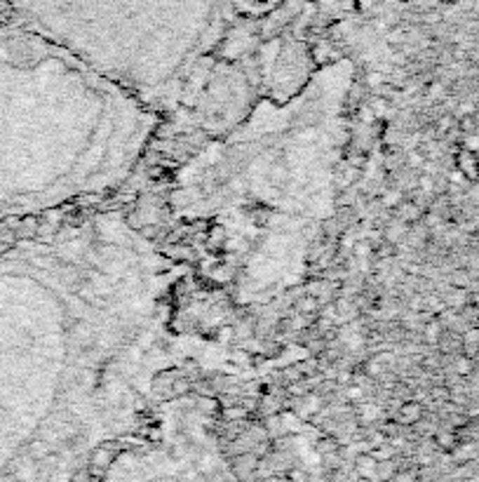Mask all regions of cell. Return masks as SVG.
Wrapping results in <instances>:
<instances>
[{"mask_svg": "<svg viewBox=\"0 0 479 482\" xmlns=\"http://www.w3.org/2000/svg\"><path fill=\"white\" fill-rule=\"evenodd\" d=\"M12 12L26 22L47 26V29H64L69 22L80 17H97L101 12L109 15L141 17V15H200L212 10L214 0H5Z\"/></svg>", "mask_w": 479, "mask_h": 482, "instance_id": "6da1fadb", "label": "cell"}, {"mask_svg": "<svg viewBox=\"0 0 479 482\" xmlns=\"http://www.w3.org/2000/svg\"><path fill=\"white\" fill-rule=\"evenodd\" d=\"M116 454H118V445L116 443H106V445H101L97 447V450L92 452V457H90V466H87V471H90V475L94 480H101L104 478V473L109 471V466L113 464V459H116Z\"/></svg>", "mask_w": 479, "mask_h": 482, "instance_id": "7a4b0ae2", "label": "cell"}, {"mask_svg": "<svg viewBox=\"0 0 479 482\" xmlns=\"http://www.w3.org/2000/svg\"><path fill=\"white\" fill-rule=\"evenodd\" d=\"M231 468H233V473L238 475V478L247 480V478H252L256 471H259V457H256L254 452H240V454H235V457H233Z\"/></svg>", "mask_w": 479, "mask_h": 482, "instance_id": "3957f363", "label": "cell"}, {"mask_svg": "<svg viewBox=\"0 0 479 482\" xmlns=\"http://www.w3.org/2000/svg\"><path fill=\"white\" fill-rule=\"evenodd\" d=\"M456 165H458V172H461L468 182H479V158H477V153H472L468 149H461L456 153Z\"/></svg>", "mask_w": 479, "mask_h": 482, "instance_id": "277c9868", "label": "cell"}, {"mask_svg": "<svg viewBox=\"0 0 479 482\" xmlns=\"http://www.w3.org/2000/svg\"><path fill=\"white\" fill-rule=\"evenodd\" d=\"M397 214H400V222L404 224H416L423 219V207L416 200H402L400 207H397Z\"/></svg>", "mask_w": 479, "mask_h": 482, "instance_id": "5b68a950", "label": "cell"}, {"mask_svg": "<svg viewBox=\"0 0 479 482\" xmlns=\"http://www.w3.org/2000/svg\"><path fill=\"white\" fill-rule=\"evenodd\" d=\"M376 466H379V459L374 454H360L355 459V473L360 475L362 480H371L376 478Z\"/></svg>", "mask_w": 479, "mask_h": 482, "instance_id": "8992f818", "label": "cell"}, {"mask_svg": "<svg viewBox=\"0 0 479 482\" xmlns=\"http://www.w3.org/2000/svg\"><path fill=\"white\" fill-rule=\"evenodd\" d=\"M461 348L465 356L477 358L479 356V327H470L468 332L461 337Z\"/></svg>", "mask_w": 479, "mask_h": 482, "instance_id": "52a82bcc", "label": "cell"}, {"mask_svg": "<svg viewBox=\"0 0 479 482\" xmlns=\"http://www.w3.org/2000/svg\"><path fill=\"white\" fill-rule=\"evenodd\" d=\"M423 407L418 405V403H414V400H409V403H404L402 407H400V419L402 424H418V421L423 419Z\"/></svg>", "mask_w": 479, "mask_h": 482, "instance_id": "ba28073f", "label": "cell"}, {"mask_svg": "<svg viewBox=\"0 0 479 482\" xmlns=\"http://www.w3.org/2000/svg\"><path fill=\"white\" fill-rule=\"evenodd\" d=\"M174 379H177V372H165V374H158V377L153 379V391L158 393V396H174L172 393V384Z\"/></svg>", "mask_w": 479, "mask_h": 482, "instance_id": "9c48e42d", "label": "cell"}, {"mask_svg": "<svg viewBox=\"0 0 479 482\" xmlns=\"http://www.w3.org/2000/svg\"><path fill=\"white\" fill-rule=\"evenodd\" d=\"M397 471H400V468H397L395 461L383 459V461H379V466H376V478H379L381 482H390V480H395Z\"/></svg>", "mask_w": 479, "mask_h": 482, "instance_id": "30bf717a", "label": "cell"}, {"mask_svg": "<svg viewBox=\"0 0 479 482\" xmlns=\"http://www.w3.org/2000/svg\"><path fill=\"white\" fill-rule=\"evenodd\" d=\"M442 334H444V327L440 320H428V325H425V341L428 344H437L442 339Z\"/></svg>", "mask_w": 479, "mask_h": 482, "instance_id": "8fae6325", "label": "cell"}, {"mask_svg": "<svg viewBox=\"0 0 479 482\" xmlns=\"http://www.w3.org/2000/svg\"><path fill=\"white\" fill-rule=\"evenodd\" d=\"M221 417H224L226 421H231V424H235V421H242V419H247L249 417V412L242 407L240 403H235L231 407H226L224 412H221Z\"/></svg>", "mask_w": 479, "mask_h": 482, "instance_id": "7c38bea8", "label": "cell"}, {"mask_svg": "<svg viewBox=\"0 0 479 482\" xmlns=\"http://www.w3.org/2000/svg\"><path fill=\"white\" fill-rule=\"evenodd\" d=\"M167 254H170L172 259H179V261H193L195 259V252L191 250L188 245H172L170 250H167Z\"/></svg>", "mask_w": 479, "mask_h": 482, "instance_id": "4fadbf2b", "label": "cell"}, {"mask_svg": "<svg viewBox=\"0 0 479 482\" xmlns=\"http://www.w3.org/2000/svg\"><path fill=\"white\" fill-rule=\"evenodd\" d=\"M454 367H456V372L461 374V377H470L472 372H475V358H470V356H458L456 358V363H454Z\"/></svg>", "mask_w": 479, "mask_h": 482, "instance_id": "5bb4252c", "label": "cell"}, {"mask_svg": "<svg viewBox=\"0 0 479 482\" xmlns=\"http://www.w3.org/2000/svg\"><path fill=\"white\" fill-rule=\"evenodd\" d=\"M435 443H437V447H442V450H454V447L458 445V438H456V433L442 431V433L435 435Z\"/></svg>", "mask_w": 479, "mask_h": 482, "instance_id": "9a60e30c", "label": "cell"}, {"mask_svg": "<svg viewBox=\"0 0 479 482\" xmlns=\"http://www.w3.org/2000/svg\"><path fill=\"white\" fill-rule=\"evenodd\" d=\"M317 309H320V301H317L315 297H306L299 304V313H301V316H310V313H317Z\"/></svg>", "mask_w": 479, "mask_h": 482, "instance_id": "2e32d148", "label": "cell"}, {"mask_svg": "<svg viewBox=\"0 0 479 482\" xmlns=\"http://www.w3.org/2000/svg\"><path fill=\"white\" fill-rule=\"evenodd\" d=\"M364 372H367V377H369V379H371V377L379 379L381 374L386 372V370H383V363H381V360H379V358H374V360H369V363L364 365Z\"/></svg>", "mask_w": 479, "mask_h": 482, "instance_id": "e0dca14e", "label": "cell"}, {"mask_svg": "<svg viewBox=\"0 0 479 482\" xmlns=\"http://www.w3.org/2000/svg\"><path fill=\"white\" fill-rule=\"evenodd\" d=\"M364 83H367V87H371V90H374V87L386 85L388 80H386V76H383L381 71H371V73H367V76H364Z\"/></svg>", "mask_w": 479, "mask_h": 482, "instance_id": "ac0fdd59", "label": "cell"}, {"mask_svg": "<svg viewBox=\"0 0 479 482\" xmlns=\"http://www.w3.org/2000/svg\"><path fill=\"white\" fill-rule=\"evenodd\" d=\"M191 391H193V384L188 379H174V384H172L174 396H186V393H191Z\"/></svg>", "mask_w": 479, "mask_h": 482, "instance_id": "d6986e66", "label": "cell"}, {"mask_svg": "<svg viewBox=\"0 0 479 482\" xmlns=\"http://www.w3.org/2000/svg\"><path fill=\"white\" fill-rule=\"evenodd\" d=\"M402 200H404V196H402L400 191H388L386 196H383V200H381V203L386 205V207H395V210H397V207H400V203H402Z\"/></svg>", "mask_w": 479, "mask_h": 482, "instance_id": "ffe728a7", "label": "cell"}, {"mask_svg": "<svg viewBox=\"0 0 479 482\" xmlns=\"http://www.w3.org/2000/svg\"><path fill=\"white\" fill-rule=\"evenodd\" d=\"M463 149H468L472 153H479V132H470V135H465Z\"/></svg>", "mask_w": 479, "mask_h": 482, "instance_id": "44dd1931", "label": "cell"}, {"mask_svg": "<svg viewBox=\"0 0 479 482\" xmlns=\"http://www.w3.org/2000/svg\"><path fill=\"white\" fill-rule=\"evenodd\" d=\"M317 452L325 457V454L339 452V445H336V440H320V443H317Z\"/></svg>", "mask_w": 479, "mask_h": 482, "instance_id": "7402d4cb", "label": "cell"}, {"mask_svg": "<svg viewBox=\"0 0 479 482\" xmlns=\"http://www.w3.org/2000/svg\"><path fill=\"white\" fill-rule=\"evenodd\" d=\"M357 116H360L362 123H374L376 120V113L371 106H360V109H357Z\"/></svg>", "mask_w": 479, "mask_h": 482, "instance_id": "603a6c76", "label": "cell"}, {"mask_svg": "<svg viewBox=\"0 0 479 482\" xmlns=\"http://www.w3.org/2000/svg\"><path fill=\"white\" fill-rule=\"evenodd\" d=\"M428 163V158L423 156L421 151H414V153H409V167H421Z\"/></svg>", "mask_w": 479, "mask_h": 482, "instance_id": "cb8c5ba5", "label": "cell"}, {"mask_svg": "<svg viewBox=\"0 0 479 482\" xmlns=\"http://www.w3.org/2000/svg\"><path fill=\"white\" fill-rule=\"evenodd\" d=\"M418 184H421V191L423 193H430V191L435 189V179L433 177H425V174H423V177H418Z\"/></svg>", "mask_w": 479, "mask_h": 482, "instance_id": "d4e9b609", "label": "cell"}, {"mask_svg": "<svg viewBox=\"0 0 479 482\" xmlns=\"http://www.w3.org/2000/svg\"><path fill=\"white\" fill-rule=\"evenodd\" d=\"M454 125H456V120L451 118V116H447V118H440V123H437V127H440V132H442V135H444V132H449V130H451V127H454Z\"/></svg>", "mask_w": 479, "mask_h": 482, "instance_id": "484cf974", "label": "cell"}, {"mask_svg": "<svg viewBox=\"0 0 479 482\" xmlns=\"http://www.w3.org/2000/svg\"><path fill=\"white\" fill-rule=\"evenodd\" d=\"M327 50H329V48H327L325 43H322V45H317V50H315V52H317V55H315V57H317V62H327V59H329Z\"/></svg>", "mask_w": 479, "mask_h": 482, "instance_id": "4316f807", "label": "cell"}, {"mask_svg": "<svg viewBox=\"0 0 479 482\" xmlns=\"http://www.w3.org/2000/svg\"><path fill=\"white\" fill-rule=\"evenodd\" d=\"M362 396H364V393H362L360 386H350V388H348V398H350V400H360Z\"/></svg>", "mask_w": 479, "mask_h": 482, "instance_id": "83f0119b", "label": "cell"}, {"mask_svg": "<svg viewBox=\"0 0 479 482\" xmlns=\"http://www.w3.org/2000/svg\"><path fill=\"white\" fill-rule=\"evenodd\" d=\"M240 5H247V8H256V5H266L271 3V0H238Z\"/></svg>", "mask_w": 479, "mask_h": 482, "instance_id": "f1b7e54d", "label": "cell"}, {"mask_svg": "<svg viewBox=\"0 0 479 482\" xmlns=\"http://www.w3.org/2000/svg\"><path fill=\"white\" fill-rule=\"evenodd\" d=\"M292 482H306V473H303V471H292Z\"/></svg>", "mask_w": 479, "mask_h": 482, "instance_id": "f546056e", "label": "cell"}, {"mask_svg": "<svg viewBox=\"0 0 479 482\" xmlns=\"http://www.w3.org/2000/svg\"><path fill=\"white\" fill-rule=\"evenodd\" d=\"M475 309H479V292L475 294Z\"/></svg>", "mask_w": 479, "mask_h": 482, "instance_id": "4dcf8cb0", "label": "cell"}, {"mask_svg": "<svg viewBox=\"0 0 479 482\" xmlns=\"http://www.w3.org/2000/svg\"><path fill=\"white\" fill-rule=\"evenodd\" d=\"M442 3H447V5H454V3H458V0H442Z\"/></svg>", "mask_w": 479, "mask_h": 482, "instance_id": "1f68e13d", "label": "cell"}, {"mask_svg": "<svg viewBox=\"0 0 479 482\" xmlns=\"http://www.w3.org/2000/svg\"><path fill=\"white\" fill-rule=\"evenodd\" d=\"M402 3H411V0H402Z\"/></svg>", "mask_w": 479, "mask_h": 482, "instance_id": "d6a6232c", "label": "cell"}]
</instances>
